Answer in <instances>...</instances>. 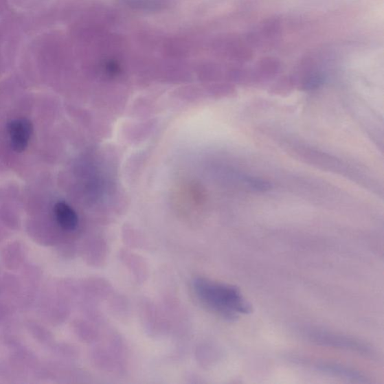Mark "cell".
<instances>
[{
    "label": "cell",
    "instance_id": "7",
    "mask_svg": "<svg viewBox=\"0 0 384 384\" xmlns=\"http://www.w3.org/2000/svg\"><path fill=\"white\" fill-rule=\"evenodd\" d=\"M246 182L250 185L251 189L258 191H267L271 189V185L269 183L262 181L257 178L248 177Z\"/></svg>",
    "mask_w": 384,
    "mask_h": 384
},
{
    "label": "cell",
    "instance_id": "5",
    "mask_svg": "<svg viewBox=\"0 0 384 384\" xmlns=\"http://www.w3.org/2000/svg\"><path fill=\"white\" fill-rule=\"evenodd\" d=\"M54 210L57 223L64 230H76L78 225V216L76 212L68 203L65 202L56 203Z\"/></svg>",
    "mask_w": 384,
    "mask_h": 384
},
{
    "label": "cell",
    "instance_id": "4",
    "mask_svg": "<svg viewBox=\"0 0 384 384\" xmlns=\"http://www.w3.org/2000/svg\"><path fill=\"white\" fill-rule=\"evenodd\" d=\"M315 368L318 371L325 374H329L337 376L341 379L357 381L359 383H367L368 380L365 376L352 369L341 364L334 363H319L315 365Z\"/></svg>",
    "mask_w": 384,
    "mask_h": 384
},
{
    "label": "cell",
    "instance_id": "1",
    "mask_svg": "<svg viewBox=\"0 0 384 384\" xmlns=\"http://www.w3.org/2000/svg\"><path fill=\"white\" fill-rule=\"evenodd\" d=\"M192 289L203 305L227 321H236L239 315L252 312L251 305L235 286L196 278Z\"/></svg>",
    "mask_w": 384,
    "mask_h": 384
},
{
    "label": "cell",
    "instance_id": "6",
    "mask_svg": "<svg viewBox=\"0 0 384 384\" xmlns=\"http://www.w3.org/2000/svg\"><path fill=\"white\" fill-rule=\"evenodd\" d=\"M323 82V76L319 75V74L315 73L305 80L302 87H304L306 91H312V89H317L321 86Z\"/></svg>",
    "mask_w": 384,
    "mask_h": 384
},
{
    "label": "cell",
    "instance_id": "3",
    "mask_svg": "<svg viewBox=\"0 0 384 384\" xmlns=\"http://www.w3.org/2000/svg\"><path fill=\"white\" fill-rule=\"evenodd\" d=\"M34 132L32 122L25 118L12 120L8 124L12 148L16 153H22L27 148Z\"/></svg>",
    "mask_w": 384,
    "mask_h": 384
},
{
    "label": "cell",
    "instance_id": "2",
    "mask_svg": "<svg viewBox=\"0 0 384 384\" xmlns=\"http://www.w3.org/2000/svg\"><path fill=\"white\" fill-rule=\"evenodd\" d=\"M307 338L318 346L352 351L363 355H372V350L364 342L338 333L320 330L306 332Z\"/></svg>",
    "mask_w": 384,
    "mask_h": 384
}]
</instances>
